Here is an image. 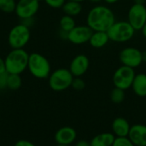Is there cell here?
<instances>
[{"label":"cell","instance_id":"6da1fadb","mask_svg":"<svg viewBox=\"0 0 146 146\" xmlns=\"http://www.w3.org/2000/svg\"><path fill=\"white\" fill-rule=\"evenodd\" d=\"M87 25L93 31H105L115 22L113 11L103 5L92 8L87 15Z\"/></svg>","mask_w":146,"mask_h":146},{"label":"cell","instance_id":"7a4b0ae2","mask_svg":"<svg viewBox=\"0 0 146 146\" xmlns=\"http://www.w3.org/2000/svg\"><path fill=\"white\" fill-rule=\"evenodd\" d=\"M29 53L23 48L12 49L5 57L6 71L9 74L21 75L27 69Z\"/></svg>","mask_w":146,"mask_h":146},{"label":"cell","instance_id":"3957f363","mask_svg":"<svg viewBox=\"0 0 146 146\" xmlns=\"http://www.w3.org/2000/svg\"><path fill=\"white\" fill-rule=\"evenodd\" d=\"M27 70L30 74L38 79H46L51 73V67L49 60L38 52L29 54Z\"/></svg>","mask_w":146,"mask_h":146},{"label":"cell","instance_id":"277c9868","mask_svg":"<svg viewBox=\"0 0 146 146\" xmlns=\"http://www.w3.org/2000/svg\"><path fill=\"white\" fill-rule=\"evenodd\" d=\"M74 76L66 68H59L51 72L48 77L49 86L54 91H63L71 87Z\"/></svg>","mask_w":146,"mask_h":146},{"label":"cell","instance_id":"5b68a950","mask_svg":"<svg viewBox=\"0 0 146 146\" xmlns=\"http://www.w3.org/2000/svg\"><path fill=\"white\" fill-rule=\"evenodd\" d=\"M30 37V28L22 23H19L10 29L8 35V42L12 49L24 48L29 42Z\"/></svg>","mask_w":146,"mask_h":146},{"label":"cell","instance_id":"8992f818","mask_svg":"<svg viewBox=\"0 0 146 146\" xmlns=\"http://www.w3.org/2000/svg\"><path fill=\"white\" fill-rule=\"evenodd\" d=\"M135 29L128 22H115L107 31L110 40L115 42H126L134 35Z\"/></svg>","mask_w":146,"mask_h":146},{"label":"cell","instance_id":"52a82bcc","mask_svg":"<svg viewBox=\"0 0 146 146\" xmlns=\"http://www.w3.org/2000/svg\"><path fill=\"white\" fill-rule=\"evenodd\" d=\"M133 68L122 65L118 68L113 77V83L115 87L122 89L124 90L132 87L133 79L135 77Z\"/></svg>","mask_w":146,"mask_h":146},{"label":"cell","instance_id":"ba28073f","mask_svg":"<svg viewBox=\"0 0 146 146\" xmlns=\"http://www.w3.org/2000/svg\"><path fill=\"white\" fill-rule=\"evenodd\" d=\"M128 22L136 30H141L146 22V7L142 3H134L128 11Z\"/></svg>","mask_w":146,"mask_h":146},{"label":"cell","instance_id":"9c48e42d","mask_svg":"<svg viewBox=\"0 0 146 146\" xmlns=\"http://www.w3.org/2000/svg\"><path fill=\"white\" fill-rule=\"evenodd\" d=\"M39 3L38 0H18L15 13L20 20L34 17L39 9Z\"/></svg>","mask_w":146,"mask_h":146},{"label":"cell","instance_id":"30bf717a","mask_svg":"<svg viewBox=\"0 0 146 146\" xmlns=\"http://www.w3.org/2000/svg\"><path fill=\"white\" fill-rule=\"evenodd\" d=\"M120 60L123 65L136 68L143 62V53L135 47H127L123 49L119 55Z\"/></svg>","mask_w":146,"mask_h":146},{"label":"cell","instance_id":"8fae6325","mask_svg":"<svg viewBox=\"0 0 146 146\" xmlns=\"http://www.w3.org/2000/svg\"><path fill=\"white\" fill-rule=\"evenodd\" d=\"M93 30L88 26H75L68 32V40L75 45H81L89 42Z\"/></svg>","mask_w":146,"mask_h":146},{"label":"cell","instance_id":"7c38bea8","mask_svg":"<svg viewBox=\"0 0 146 146\" xmlns=\"http://www.w3.org/2000/svg\"><path fill=\"white\" fill-rule=\"evenodd\" d=\"M89 68V59L84 54H79L75 56L69 65V71L74 77L83 76Z\"/></svg>","mask_w":146,"mask_h":146},{"label":"cell","instance_id":"4fadbf2b","mask_svg":"<svg viewBox=\"0 0 146 146\" xmlns=\"http://www.w3.org/2000/svg\"><path fill=\"white\" fill-rule=\"evenodd\" d=\"M76 139V132L70 126H63L55 134V141L57 145H70Z\"/></svg>","mask_w":146,"mask_h":146},{"label":"cell","instance_id":"5bb4252c","mask_svg":"<svg viewBox=\"0 0 146 146\" xmlns=\"http://www.w3.org/2000/svg\"><path fill=\"white\" fill-rule=\"evenodd\" d=\"M128 138L135 146H146V126L134 125L131 126Z\"/></svg>","mask_w":146,"mask_h":146},{"label":"cell","instance_id":"9a60e30c","mask_svg":"<svg viewBox=\"0 0 146 146\" xmlns=\"http://www.w3.org/2000/svg\"><path fill=\"white\" fill-rule=\"evenodd\" d=\"M130 125L128 121L124 118H116L113 123H112V129L114 132V134L117 137L122 138V137H127L130 131Z\"/></svg>","mask_w":146,"mask_h":146},{"label":"cell","instance_id":"2e32d148","mask_svg":"<svg viewBox=\"0 0 146 146\" xmlns=\"http://www.w3.org/2000/svg\"><path fill=\"white\" fill-rule=\"evenodd\" d=\"M110 40V37L105 31H93L89 43L94 48H101L104 46Z\"/></svg>","mask_w":146,"mask_h":146},{"label":"cell","instance_id":"e0dca14e","mask_svg":"<svg viewBox=\"0 0 146 146\" xmlns=\"http://www.w3.org/2000/svg\"><path fill=\"white\" fill-rule=\"evenodd\" d=\"M132 87L137 96L140 97L146 96V74L140 73L135 75Z\"/></svg>","mask_w":146,"mask_h":146},{"label":"cell","instance_id":"ac0fdd59","mask_svg":"<svg viewBox=\"0 0 146 146\" xmlns=\"http://www.w3.org/2000/svg\"><path fill=\"white\" fill-rule=\"evenodd\" d=\"M115 137L110 133H100L95 136L90 142L91 146H112Z\"/></svg>","mask_w":146,"mask_h":146},{"label":"cell","instance_id":"d6986e66","mask_svg":"<svg viewBox=\"0 0 146 146\" xmlns=\"http://www.w3.org/2000/svg\"><path fill=\"white\" fill-rule=\"evenodd\" d=\"M63 12L65 13V15H70V16H76L78 15L82 9L81 4L79 2H75V1H66L65 3L63 4V6L62 7Z\"/></svg>","mask_w":146,"mask_h":146},{"label":"cell","instance_id":"ffe728a7","mask_svg":"<svg viewBox=\"0 0 146 146\" xmlns=\"http://www.w3.org/2000/svg\"><path fill=\"white\" fill-rule=\"evenodd\" d=\"M22 85V79L19 74H9L7 80V89L10 90H17Z\"/></svg>","mask_w":146,"mask_h":146},{"label":"cell","instance_id":"44dd1931","mask_svg":"<svg viewBox=\"0 0 146 146\" xmlns=\"http://www.w3.org/2000/svg\"><path fill=\"white\" fill-rule=\"evenodd\" d=\"M75 26V21L73 16L64 15L60 20V28L68 33L71 31Z\"/></svg>","mask_w":146,"mask_h":146},{"label":"cell","instance_id":"7402d4cb","mask_svg":"<svg viewBox=\"0 0 146 146\" xmlns=\"http://www.w3.org/2000/svg\"><path fill=\"white\" fill-rule=\"evenodd\" d=\"M126 97V94H125V90L117 87H115V89H113V90L110 93V99L114 103L119 104L121 103Z\"/></svg>","mask_w":146,"mask_h":146},{"label":"cell","instance_id":"603a6c76","mask_svg":"<svg viewBox=\"0 0 146 146\" xmlns=\"http://www.w3.org/2000/svg\"><path fill=\"white\" fill-rule=\"evenodd\" d=\"M16 6L15 0H0V10L6 14L15 12Z\"/></svg>","mask_w":146,"mask_h":146},{"label":"cell","instance_id":"cb8c5ba5","mask_svg":"<svg viewBox=\"0 0 146 146\" xmlns=\"http://www.w3.org/2000/svg\"><path fill=\"white\" fill-rule=\"evenodd\" d=\"M71 87L77 91H81L85 89L86 83H85V81L82 78H80V77H74L73 79Z\"/></svg>","mask_w":146,"mask_h":146},{"label":"cell","instance_id":"d4e9b609","mask_svg":"<svg viewBox=\"0 0 146 146\" xmlns=\"http://www.w3.org/2000/svg\"><path fill=\"white\" fill-rule=\"evenodd\" d=\"M112 146H135L134 144L127 137H117L115 139V142Z\"/></svg>","mask_w":146,"mask_h":146},{"label":"cell","instance_id":"484cf974","mask_svg":"<svg viewBox=\"0 0 146 146\" xmlns=\"http://www.w3.org/2000/svg\"><path fill=\"white\" fill-rule=\"evenodd\" d=\"M44 1L48 6L54 8V9L62 8L66 2V0H44Z\"/></svg>","mask_w":146,"mask_h":146},{"label":"cell","instance_id":"4316f807","mask_svg":"<svg viewBox=\"0 0 146 146\" xmlns=\"http://www.w3.org/2000/svg\"><path fill=\"white\" fill-rule=\"evenodd\" d=\"M8 72L0 73V90L7 89V80H8Z\"/></svg>","mask_w":146,"mask_h":146},{"label":"cell","instance_id":"83f0119b","mask_svg":"<svg viewBox=\"0 0 146 146\" xmlns=\"http://www.w3.org/2000/svg\"><path fill=\"white\" fill-rule=\"evenodd\" d=\"M14 146H36L31 141L26 140V139H20L18 140Z\"/></svg>","mask_w":146,"mask_h":146},{"label":"cell","instance_id":"f1b7e54d","mask_svg":"<svg viewBox=\"0 0 146 146\" xmlns=\"http://www.w3.org/2000/svg\"><path fill=\"white\" fill-rule=\"evenodd\" d=\"M21 23L24 24L25 26H27V27H28V28H31V27L34 24V19H33V17L21 19Z\"/></svg>","mask_w":146,"mask_h":146},{"label":"cell","instance_id":"f546056e","mask_svg":"<svg viewBox=\"0 0 146 146\" xmlns=\"http://www.w3.org/2000/svg\"><path fill=\"white\" fill-rule=\"evenodd\" d=\"M7 72L6 71V66H5V61L3 58L0 57V73Z\"/></svg>","mask_w":146,"mask_h":146},{"label":"cell","instance_id":"4dcf8cb0","mask_svg":"<svg viewBox=\"0 0 146 146\" xmlns=\"http://www.w3.org/2000/svg\"><path fill=\"white\" fill-rule=\"evenodd\" d=\"M75 146H91L90 142L86 141V140H80L76 143Z\"/></svg>","mask_w":146,"mask_h":146},{"label":"cell","instance_id":"1f68e13d","mask_svg":"<svg viewBox=\"0 0 146 146\" xmlns=\"http://www.w3.org/2000/svg\"><path fill=\"white\" fill-rule=\"evenodd\" d=\"M142 34H143V35L145 36L146 38V22L145 23V25L143 26V28H142Z\"/></svg>","mask_w":146,"mask_h":146},{"label":"cell","instance_id":"d6a6232c","mask_svg":"<svg viewBox=\"0 0 146 146\" xmlns=\"http://www.w3.org/2000/svg\"><path fill=\"white\" fill-rule=\"evenodd\" d=\"M104 1L108 3H117L119 0H104Z\"/></svg>","mask_w":146,"mask_h":146},{"label":"cell","instance_id":"836d02e7","mask_svg":"<svg viewBox=\"0 0 146 146\" xmlns=\"http://www.w3.org/2000/svg\"><path fill=\"white\" fill-rule=\"evenodd\" d=\"M136 3H142V4H144V3H145V0H136V2H135Z\"/></svg>","mask_w":146,"mask_h":146},{"label":"cell","instance_id":"e575fe53","mask_svg":"<svg viewBox=\"0 0 146 146\" xmlns=\"http://www.w3.org/2000/svg\"><path fill=\"white\" fill-rule=\"evenodd\" d=\"M91 2H92V3H99V2H101L102 0H90Z\"/></svg>","mask_w":146,"mask_h":146},{"label":"cell","instance_id":"d590c367","mask_svg":"<svg viewBox=\"0 0 146 146\" xmlns=\"http://www.w3.org/2000/svg\"><path fill=\"white\" fill-rule=\"evenodd\" d=\"M68 1H75V2H79V3H81L85 0H68Z\"/></svg>","mask_w":146,"mask_h":146},{"label":"cell","instance_id":"8d00e7d4","mask_svg":"<svg viewBox=\"0 0 146 146\" xmlns=\"http://www.w3.org/2000/svg\"><path fill=\"white\" fill-rule=\"evenodd\" d=\"M56 146H71V145H57Z\"/></svg>","mask_w":146,"mask_h":146},{"label":"cell","instance_id":"74e56055","mask_svg":"<svg viewBox=\"0 0 146 146\" xmlns=\"http://www.w3.org/2000/svg\"><path fill=\"white\" fill-rule=\"evenodd\" d=\"M38 2H41V1H44V0H38Z\"/></svg>","mask_w":146,"mask_h":146}]
</instances>
